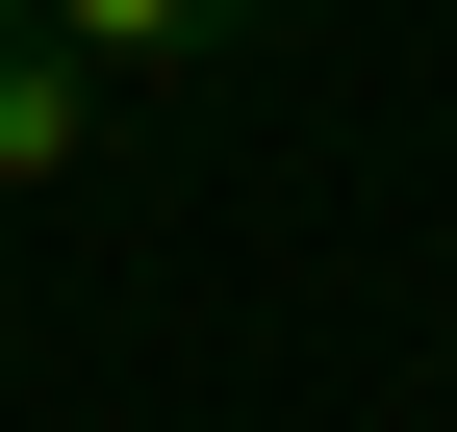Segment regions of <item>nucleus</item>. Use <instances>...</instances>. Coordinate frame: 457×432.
<instances>
[{
	"label": "nucleus",
	"mask_w": 457,
	"mask_h": 432,
	"mask_svg": "<svg viewBox=\"0 0 457 432\" xmlns=\"http://www.w3.org/2000/svg\"><path fill=\"white\" fill-rule=\"evenodd\" d=\"M51 51H77V77H204L228 26H279V0H26Z\"/></svg>",
	"instance_id": "obj_1"
},
{
	"label": "nucleus",
	"mask_w": 457,
	"mask_h": 432,
	"mask_svg": "<svg viewBox=\"0 0 457 432\" xmlns=\"http://www.w3.org/2000/svg\"><path fill=\"white\" fill-rule=\"evenodd\" d=\"M102 102H128V77H77V51H0V204H26V179H77V153H102Z\"/></svg>",
	"instance_id": "obj_2"
},
{
	"label": "nucleus",
	"mask_w": 457,
	"mask_h": 432,
	"mask_svg": "<svg viewBox=\"0 0 457 432\" xmlns=\"http://www.w3.org/2000/svg\"><path fill=\"white\" fill-rule=\"evenodd\" d=\"M0 51H26V0H0Z\"/></svg>",
	"instance_id": "obj_3"
}]
</instances>
